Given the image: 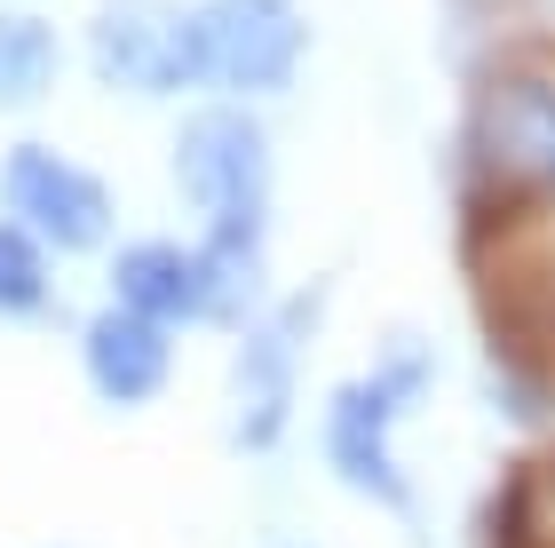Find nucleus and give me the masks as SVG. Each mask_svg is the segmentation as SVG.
Returning a JSON list of instances; mask_svg holds the SVG:
<instances>
[{
	"mask_svg": "<svg viewBox=\"0 0 555 548\" xmlns=\"http://www.w3.org/2000/svg\"><path fill=\"white\" fill-rule=\"evenodd\" d=\"M452 183L476 246L555 215V56H485L461 95Z\"/></svg>",
	"mask_w": 555,
	"mask_h": 548,
	"instance_id": "f257e3e1",
	"label": "nucleus"
},
{
	"mask_svg": "<svg viewBox=\"0 0 555 548\" xmlns=\"http://www.w3.org/2000/svg\"><path fill=\"white\" fill-rule=\"evenodd\" d=\"M428 397H437V342L413 334V327L382 334V351L318 397V461H325V477L341 493H358V501H373L382 517H397V525L421 517V485H413L397 437H405L413 413H428Z\"/></svg>",
	"mask_w": 555,
	"mask_h": 548,
	"instance_id": "f03ea898",
	"label": "nucleus"
},
{
	"mask_svg": "<svg viewBox=\"0 0 555 548\" xmlns=\"http://www.w3.org/2000/svg\"><path fill=\"white\" fill-rule=\"evenodd\" d=\"M167 176H175V199H183V215H191L198 239H270L278 143H270L255 104L198 95V104L175 119Z\"/></svg>",
	"mask_w": 555,
	"mask_h": 548,
	"instance_id": "7ed1b4c3",
	"label": "nucleus"
},
{
	"mask_svg": "<svg viewBox=\"0 0 555 548\" xmlns=\"http://www.w3.org/2000/svg\"><path fill=\"white\" fill-rule=\"evenodd\" d=\"M191 33H198V95L255 112L301 88L318 48V24L301 0H191Z\"/></svg>",
	"mask_w": 555,
	"mask_h": 548,
	"instance_id": "20e7f679",
	"label": "nucleus"
},
{
	"mask_svg": "<svg viewBox=\"0 0 555 548\" xmlns=\"http://www.w3.org/2000/svg\"><path fill=\"white\" fill-rule=\"evenodd\" d=\"M318 327H325V279H301L294 294H270V310L238 334V358H231V454L238 461H270L286 445Z\"/></svg>",
	"mask_w": 555,
	"mask_h": 548,
	"instance_id": "39448f33",
	"label": "nucleus"
},
{
	"mask_svg": "<svg viewBox=\"0 0 555 548\" xmlns=\"http://www.w3.org/2000/svg\"><path fill=\"white\" fill-rule=\"evenodd\" d=\"M0 215L24 222L48 255H112L119 246V191L104 167L48 136H9L0 143Z\"/></svg>",
	"mask_w": 555,
	"mask_h": 548,
	"instance_id": "423d86ee",
	"label": "nucleus"
},
{
	"mask_svg": "<svg viewBox=\"0 0 555 548\" xmlns=\"http://www.w3.org/2000/svg\"><path fill=\"white\" fill-rule=\"evenodd\" d=\"M80 64L119 104H183V95H198L191 0H95L80 24Z\"/></svg>",
	"mask_w": 555,
	"mask_h": 548,
	"instance_id": "0eeeda50",
	"label": "nucleus"
},
{
	"mask_svg": "<svg viewBox=\"0 0 555 548\" xmlns=\"http://www.w3.org/2000/svg\"><path fill=\"white\" fill-rule=\"evenodd\" d=\"M72 351H80V382L95 406L112 413H143L159 406L175 390V366H183V334L159 327V318H135L119 303H95L80 318V334H72Z\"/></svg>",
	"mask_w": 555,
	"mask_h": 548,
	"instance_id": "6e6552de",
	"label": "nucleus"
},
{
	"mask_svg": "<svg viewBox=\"0 0 555 548\" xmlns=\"http://www.w3.org/2000/svg\"><path fill=\"white\" fill-rule=\"evenodd\" d=\"M104 303L135 310V318H159V327H175V334H191V318H198L191 239H175V231L119 239L112 255H104Z\"/></svg>",
	"mask_w": 555,
	"mask_h": 548,
	"instance_id": "1a4fd4ad",
	"label": "nucleus"
},
{
	"mask_svg": "<svg viewBox=\"0 0 555 548\" xmlns=\"http://www.w3.org/2000/svg\"><path fill=\"white\" fill-rule=\"evenodd\" d=\"M191 279H198V318L207 334H246L270 310V239H198L191 231Z\"/></svg>",
	"mask_w": 555,
	"mask_h": 548,
	"instance_id": "9d476101",
	"label": "nucleus"
},
{
	"mask_svg": "<svg viewBox=\"0 0 555 548\" xmlns=\"http://www.w3.org/2000/svg\"><path fill=\"white\" fill-rule=\"evenodd\" d=\"M72 72L64 24L33 0H0V119H33Z\"/></svg>",
	"mask_w": 555,
	"mask_h": 548,
	"instance_id": "9b49d317",
	"label": "nucleus"
},
{
	"mask_svg": "<svg viewBox=\"0 0 555 548\" xmlns=\"http://www.w3.org/2000/svg\"><path fill=\"white\" fill-rule=\"evenodd\" d=\"M56 318V255L0 215V327H48Z\"/></svg>",
	"mask_w": 555,
	"mask_h": 548,
	"instance_id": "f8f14e48",
	"label": "nucleus"
}]
</instances>
